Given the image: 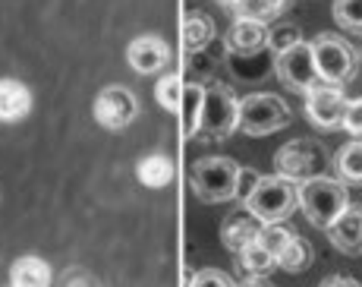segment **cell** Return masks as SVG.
Here are the masks:
<instances>
[{
	"label": "cell",
	"instance_id": "5bb4252c",
	"mask_svg": "<svg viewBox=\"0 0 362 287\" xmlns=\"http://www.w3.org/2000/svg\"><path fill=\"white\" fill-rule=\"evenodd\" d=\"M268 35L271 29L264 23H255V19H236L230 26V32H227V47H230L233 54H243V57H249V54H259L262 47H268Z\"/></svg>",
	"mask_w": 362,
	"mask_h": 287
},
{
	"label": "cell",
	"instance_id": "9c48e42d",
	"mask_svg": "<svg viewBox=\"0 0 362 287\" xmlns=\"http://www.w3.org/2000/svg\"><path fill=\"white\" fill-rule=\"evenodd\" d=\"M139 114V98L127 86H107L95 98V120L104 130H123L136 120Z\"/></svg>",
	"mask_w": 362,
	"mask_h": 287
},
{
	"label": "cell",
	"instance_id": "6da1fadb",
	"mask_svg": "<svg viewBox=\"0 0 362 287\" xmlns=\"http://www.w3.org/2000/svg\"><path fill=\"white\" fill-rule=\"evenodd\" d=\"M296 206L303 208V215L315 224V227L328 230L331 224L344 215V208L350 206V193H346L344 180L312 177V180H305V184H299Z\"/></svg>",
	"mask_w": 362,
	"mask_h": 287
},
{
	"label": "cell",
	"instance_id": "ac0fdd59",
	"mask_svg": "<svg viewBox=\"0 0 362 287\" xmlns=\"http://www.w3.org/2000/svg\"><path fill=\"white\" fill-rule=\"evenodd\" d=\"M202 98H205V86H199V82H183V101H180V120H183V136H199Z\"/></svg>",
	"mask_w": 362,
	"mask_h": 287
},
{
	"label": "cell",
	"instance_id": "4fadbf2b",
	"mask_svg": "<svg viewBox=\"0 0 362 287\" xmlns=\"http://www.w3.org/2000/svg\"><path fill=\"white\" fill-rule=\"evenodd\" d=\"M328 240L334 243V249H340L346 256L362 253V206L344 208V215L328 227Z\"/></svg>",
	"mask_w": 362,
	"mask_h": 287
},
{
	"label": "cell",
	"instance_id": "8fae6325",
	"mask_svg": "<svg viewBox=\"0 0 362 287\" xmlns=\"http://www.w3.org/2000/svg\"><path fill=\"white\" fill-rule=\"evenodd\" d=\"M167 60H170V47H167V41H161L158 35H139L127 47V64L142 76L158 73Z\"/></svg>",
	"mask_w": 362,
	"mask_h": 287
},
{
	"label": "cell",
	"instance_id": "484cf974",
	"mask_svg": "<svg viewBox=\"0 0 362 287\" xmlns=\"http://www.w3.org/2000/svg\"><path fill=\"white\" fill-rule=\"evenodd\" d=\"M334 19L350 32H362V0H334Z\"/></svg>",
	"mask_w": 362,
	"mask_h": 287
},
{
	"label": "cell",
	"instance_id": "7c38bea8",
	"mask_svg": "<svg viewBox=\"0 0 362 287\" xmlns=\"http://www.w3.org/2000/svg\"><path fill=\"white\" fill-rule=\"evenodd\" d=\"M264 224L255 218L252 212H246V208H240V212H230L221 224V240H224V247L230 249V253H243V249L249 247V243L259 240Z\"/></svg>",
	"mask_w": 362,
	"mask_h": 287
},
{
	"label": "cell",
	"instance_id": "3957f363",
	"mask_svg": "<svg viewBox=\"0 0 362 287\" xmlns=\"http://www.w3.org/2000/svg\"><path fill=\"white\" fill-rule=\"evenodd\" d=\"M236 180H240V164L230 158H199L189 167L192 193L211 206L236 199Z\"/></svg>",
	"mask_w": 362,
	"mask_h": 287
},
{
	"label": "cell",
	"instance_id": "30bf717a",
	"mask_svg": "<svg viewBox=\"0 0 362 287\" xmlns=\"http://www.w3.org/2000/svg\"><path fill=\"white\" fill-rule=\"evenodd\" d=\"M277 76H281L284 86H290L293 92H309V89H315L318 82H322L318 79V67H315V57H312L309 41L277 54Z\"/></svg>",
	"mask_w": 362,
	"mask_h": 287
},
{
	"label": "cell",
	"instance_id": "f1b7e54d",
	"mask_svg": "<svg viewBox=\"0 0 362 287\" xmlns=\"http://www.w3.org/2000/svg\"><path fill=\"white\" fill-rule=\"evenodd\" d=\"M344 127L350 130L353 136H362V98H359V101H350V104H346Z\"/></svg>",
	"mask_w": 362,
	"mask_h": 287
},
{
	"label": "cell",
	"instance_id": "ffe728a7",
	"mask_svg": "<svg viewBox=\"0 0 362 287\" xmlns=\"http://www.w3.org/2000/svg\"><path fill=\"white\" fill-rule=\"evenodd\" d=\"M337 164V174L344 184H362V139H353L334 158Z\"/></svg>",
	"mask_w": 362,
	"mask_h": 287
},
{
	"label": "cell",
	"instance_id": "d6a6232c",
	"mask_svg": "<svg viewBox=\"0 0 362 287\" xmlns=\"http://www.w3.org/2000/svg\"><path fill=\"white\" fill-rule=\"evenodd\" d=\"M236 287H274L268 281V278H246V281H240Z\"/></svg>",
	"mask_w": 362,
	"mask_h": 287
},
{
	"label": "cell",
	"instance_id": "836d02e7",
	"mask_svg": "<svg viewBox=\"0 0 362 287\" xmlns=\"http://www.w3.org/2000/svg\"><path fill=\"white\" fill-rule=\"evenodd\" d=\"M218 4H224V6H240L243 0H218Z\"/></svg>",
	"mask_w": 362,
	"mask_h": 287
},
{
	"label": "cell",
	"instance_id": "f546056e",
	"mask_svg": "<svg viewBox=\"0 0 362 287\" xmlns=\"http://www.w3.org/2000/svg\"><path fill=\"white\" fill-rule=\"evenodd\" d=\"M60 287H98V281H95L88 271L82 269H69L64 278H60Z\"/></svg>",
	"mask_w": 362,
	"mask_h": 287
},
{
	"label": "cell",
	"instance_id": "44dd1931",
	"mask_svg": "<svg viewBox=\"0 0 362 287\" xmlns=\"http://www.w3.org/2000/svg\"><path fill=\"white\" fill-rule=\"evenodd\" d=\"M240 265H243V271H246L249 278H264L277 265V259L271 256L264 247H259V240H255L240 253Z\"/></svg>",
	"mask_w": 362,
	"mask_h": 287
},
{
	"label": "cell",
	"instance_id": "8992f818",
	"mask_svg": "<svg viewBox=\"0 0 362 287\" xmlns=\"http://www.w3.org/2000/svg\"><path fill=\"white\" fill-rule=\"evenodd\" d=\"M240 127V98H236L227 86H205V98H202V120L199 133L208 139H224Z\"/></svg>",
	"mask_w": 362,
	"mask_h": 287
},
{
	"label": "cell",
	"instance_id": "52a82bcc",
	"mask_svg": "<svg viewBox=\"0 0 362 287\" xmlns=\"http://www.w3.org/2000/svg\"><path fill=\"white\" fill-rule=\"evenodd\" d=\"M290 123V108L284 98L259 92L240 101V130L249 136H268L274 130H284Z\"/></svg>",
	"mask_w": 362,
	"mask_h": 287
},
{
	"label": "cell",
	"instance_id": "d6986e66",
	"mask_svg": "<svg viewBox=\"0 0 362 287\" xmlns=\"http://www.w3.org/2000/svg\"><path fill=\"white\" fill-rule=\"evenodd\" d=\"M214 38V23L205 13H189L183 19V51L199 54L202 47H208Z\"/></svg>",
	"mask_w": 362,
	"mask_h": 287
},
{
	"label": "cell",
	"instance_id": "4316f807",
	"mask_svg": "<svg viewBox=\"0 0 362 287\" xmlns=\"http://www.w3.org/2000/svg\"><path fill=\"white\" fill-rule=\"evenodd\" d=\"M296 45H303V32H299V26H293V23L277 26V29H271V35H268V47H274V54H284Z\"/></svg>",
	"mask_w": 362,
	"mask_h": 287
},
{
	"label": "cell",
	"instance_id": "9a60e30c",
	"mask_svg": "<svg viewBox=\"0 0 362 287\" xmlns=\"http://www.w3.org/2000/svg\"><path fill=\"white\" fill-rule=\"evenodd\" d=\"M32 89L19 79H0V123H16L29 117Z\"/></svg>",
	"mask_w": 362,
	"mask_h": 287
},
{
	"label": "cell",
	"instance_id": "ba28073f",
	"mask_svg": "<svg viewBox=\"0 0 362 287\" xmlns=\"http://www.w3.org/2000/svg\"><path fill=\"white\" fill-rule=\"evenodd\" d=\"M346 104L350 101H346V95L340 86L318 82L315 89L305 92V117H309L318 130H337V127H344Z\"/></svg>",
	"mask_w": 362,
	"mask_h": 287
},
{
	"label": "cell",
	"instance_id": "7a4b0ae2",
	"mask_svg": "<svg viewBox=\"0 0 362 287\" xmlns=\"http://www.w3.org/2000/svg\"><path fill=\"white\" fill-rule=\"evenodd\" d=\"M296 190L299 184L281 177V174H268L259 177L255 190L243 199V208L252 212L262 224H284L296 208Z\"/></svg>",
	"mask_w": 362,
	"mask_h": 287
},
{
	"label": "cell",
	"instance_id": "e0dca14e",
	"mask_svg": "<svg viewBox=\"0 0 362 287\" xmlns=\"http://www.w3.org/2000/svg\"><path fill=\"white\" fill-rule=\"evenodd\" d=\"M136 177L148 190H161V186H167L173 180V161L167 155H145L136 164Z\"/></svg>",
	"mask_w": 362,
	"mask_h": 287
},
{
	"label": "cell",
	"instance_id": "1f68e13d",
	"mask_svg": "<svg viewBox=\"0 0 362 287\" xmlns=\"http://www.w3.org/2000/svg\"><path fill=\"white\" fill-rule=\"evenodd\" d=\"M318 287H362L356 278H346V275H331V278H325Z\"/></svg>",
	"mask_w": 362,
	"mask_h": 287
},
{
	"label": "cell",
	"instance_id": "83f0119b",
	"mask_svg": "<svg viewBox=\"0 0 362 287\" xmlns=\"http://www.w3.org/2000/svg\"><path fill=\"white\" fill-rule=\"evenodd\" d=\"M189 287H236V284L224 275V271H218V269H205V271H199V275L192 278Z\"/></svg>",
	"mask_w": 362,
	"mask_h": 287
},
{
	"label": "cell",
	"instance_id": "7402d4cb",
	"mask_svg": "<svg viewBox=\"0 0 362 287\" xmlns=\"http://www.w3.org/2000/svg\"><path fill=\"white\" fill-rule=\"evenodd\" d=\"M312 256H315V253H312V247L296 234L293 240L287 243V249L277 256V265H281L284 271H293V275H296V271L309 269V265H312Z\"/></svg>",
	"mask_w": 362,
	"mask_h": 287
},
{
	"label": "cell",
	"instance_id": "2e32d148",
	"mask_svg": "<svg viewBox=\"0 0 362 287\" xmlns=\"http://www.w3.org/2000/svg\"><path fill=\"white\" fill-rule=\"evenodd\" d=\"M51 265L38 256H23L10 269V287H51Z\"/></svg>",
	"mask_w": 362,
	"mask_h": 287
},
{
	"label": "cell",
	"instance_id": "4dcf8cb0",
	"mask_svg": "<svg viewBox=\"0 0 362 287\" xmlns=\"http://www.w3.org/2000/svg\"><path fill=\"white\" fill-rule=\"evenodd\" d=\"M255 184H259V174L249 171V167H240V180H236V199H246L249 193L255 190Z\"/></svg>",
	"mask_w": 362,
	"mask_h": 287
},
{
	"label": "cell",
	"instance_id": "277c9868",
	"mask_svg": "<svg viewBox=\"0 0 362 287\" xmlns=\"http://www.w3.org/2000/svg\"><path fill=\"white\" fill-rule=\"evenodd\" d=\"M312 45V57L318 67V79L328 86H346L356 76L359 67V54L350 41L337 38V35H318Z\"/></svg>",
	"mask_w": 362,
	"mask_h": 287
},
{
	"label": "cell",
	"instance_id": "5b68a950",
	"mask_svg": "<svg viewBox=\"0 0 362 287\" xmlns=\"http://www.w3.org/2000/svg\"><path fill=\"white\" fill-rule=\"evenodd\" d=\"M331 164L328 152L315 139H293V142L281 145L274 155V167L281 177L293 180V184H305L312 177H325V167Z\"/></svg>",
	"mask_w": 362,
	"mask_h": 287
},
{
	"label": "cell",
	"instance_id": "d4e9b609",
	"mask_svg": "<svg viewBox=\"0 0 362 287\" xmlns=\"http://www.w3.org/2000/svg\"><path fill=\"white\" fill-rule=\"evenodd\" d=\"M296 237V230H290V227H284V224H264L262 227V234H259V247H264L271 256H281L284 249H287V243Z\"/></svg>",
	"mask_w": 362,
	"mask_h": 287
},
{
	"label": "cell",
	"instance_id": "603a6c76",
	"mask_svg": "<svg viewBox=\"0 0 362 287\" xmlns=\"http://www.w3.org/2000/svg\"><path fill=\"white\" fill-rule=\"evenodd\" d=\"M287 6V0H243L240 6H236V13H240L243 19H255V23H268V19H274L277 13Z\"/></svg>",
	"mask_w": 362,
	"mask_h": 287
},
{
	"label": "cell",
	"instance_id": "cb8c5ba5",
	"mask_svg": "<svg viewBox=\"0 0 362 287\" xmlns=\"http://www.w3.org/2000/svg\"><path fill=\"white\" fill-rule=\"evenodd\" d=\"M155 98H158V104H161L164 111L180 114V101H183V79H180L177 73L164 76V79L155 86Z\"/></svg>",
	"mask_w": 362,
	"mask_h": 287
}]
</instances>
